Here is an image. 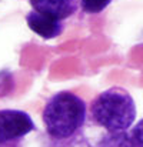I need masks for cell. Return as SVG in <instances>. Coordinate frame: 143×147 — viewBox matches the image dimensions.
Segmentation results:
<instances>
[{
	"label": "cell",
	"instance_id": "2",
	"mask_svg": "<svg viewBox=\"0 0 143 147\" xmlns=\"http://www.w3.org/2000/svg\"><path fill=\"white\" fill-rule=\"evenodd\" d=\"M92 116L96 123L107 131L122 133L127 130L136 119L135 100L123 89H109L95 98Z\"/></svg>",
	"mask_w": 143,
	"mask_h": 147
},
{
	"label": "cell",
	"instance_id": "4",
	"mask_svg": "<svg viewBox=\"0 0 143 147\" xmlns=\"http://www.w3.org/2000/svg\"><path fill=\"white\" fill-rule=\"evenodd\" d=\"M33 11L49 16L59 22L72 16L76 9V0H30Z\"/></svg>",
	"mask_w": 143,
	"mask_h": 147
},
{
	"label": "cell",
	"instance_id": "6",
	"mask_svg": "<svg viewBox=\"0 0 143 147\" xmlns=\"http://www.w3.org/2000/svg\"><path fill=\"white\" fill-rule=\"evenodd\" d=\"M100 147H142L139 146L133 137H129L127 134H125V131L122 133H112L109 137H106Z\"/></svg>",
	"mask_w": 143,
	"mask_h": 147
},
{
	"label": "cell",
	"instance_id": "7",
	"mask_svg": "<svg viewBox=\"0 0 143 147\" xmlns=\"http://www.w3.org/2000/svg\"><path fill=\"white\" fill-rule=\"evenodd\" d=\"M82 10L86 13H100L103 11L112 0H79Z\"/></svg>",
	"mask_w": 143,
	"mask_h": 147
},
{
	"label": "cell",
	"instance_id": "5",
	"mask_svg": "<svg viewBox=\"0 0 143 147\" xmlns=\"http://www.w3.org/2000/svg\"><path fill=\"white\" fill-rule=\"evenodd\" d=\"M26 22H27V26L30 27V30L43 39H54V37L60 36L63 32L62 22L52 19L49 16H45V14L36 13V11H30L26 16Z\"/></svg>",
	"mask_w": 143,
	"mask_h": 147
},
{
	"label": "cell",
	"instance_id": "8",
	"mask_svg": "<svg viewBox=\"0 0 143 147\" xmlns=\"http://www.w3.org/2000/svg\"><path fill=\"white\" fill-rule=\"evenodd\" d=\"M132 137L135 139V142L143 147V119L133 127V131H132Z\"/></svg>",
	"mask_w": 143,
	"mask_h": 147
},
{
	"label": "cell",
	"instance_id": "1",
	"mask_svg": "<svg viewBox=\"0 0 143 147\" xmlns=\"http://www.w3.org/2000/svg\"><path fill=\"white\" fill-rule=\"evenodd\" d=\"M86 104L73 93L62 92L50 98L43 111V123L49 136L67 139L73 136L85 123Z\"/></svg>",
	"mask_w": 143,
	"mask_h": 147
},
{
	"label": "cell",
	"instance_id": "3",
	"mask_svg": "<svg viewBox=\"0 0 143 147\" xmlns=\"http://www.w3.org/2000/svg\"><path fill=\"white\" fill-rule=\"evenodd\" d=\"M35 130L30 116L20 110H0V144L17 140Z\"/></svg>",
	"mask_w": 143,
	"mask_h": 147
}]
</instances>
